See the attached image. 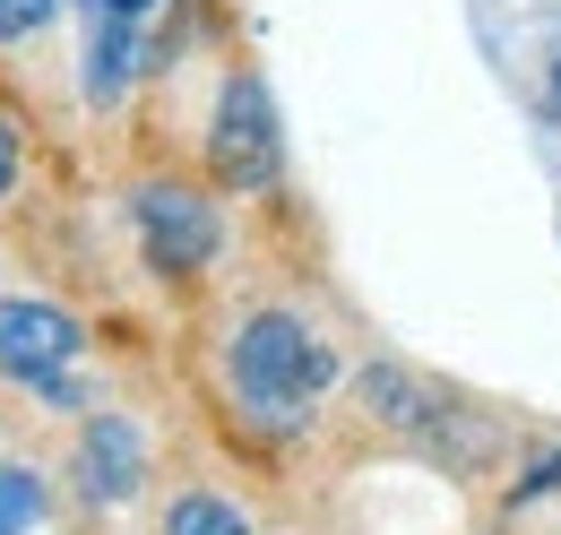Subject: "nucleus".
<instances>
[{"label":"nucleus","mask_w":561,"mask_h":535,"mask_svg":"<svg viewBox=\"0 0 561 535\" xmlns=\"http://www.w3.org/2000/svg\"><path fill=\"white\" fill-rule=\"evenodd\" d=\"M337 380H354L337 337L294 303H260L225 329V398H233V423L260 441H302Z\"/></svg>","instance_id":"1"},{"label":"nucleus","mask_w":561,"mask_h":535,"mask_svg":"<svg viewBox=\"0 0 561 535\" xmlns=\"http://www.w3.org/2000/svg\"><path fill=\"white\" fill-rule=\"evenodd\" d=\"M354 414L371 432L423 449V458H440L449 475H484L492 449H501V423H492L484 406H467L458 389H440L415 363H363L354 372Z\"/></svg>","instance_id":"2"},{"label":"nucleus","mask_w":561,"mask_h":535,"mask_svg":"<svg viewBox=\"0 0 561 535\" xmlns=\"http://www.w3.org/2000/svg\"><path fill=\"white\" fill-rule=\"evenodd\" d=\"M199 164H208V182L225 200H268L285 182V122H277V95H268L260 69H225L216 78Z\"/></svg>","instance_id":"3"},{"label":"nucleus","mask_w":561,"mask_h":535,"mask_svg":"<svg viewBox=\"0 0 561 535\" xmlns=\"http://www.w3.org/2000/svg\"><path fill=\"white\" fill-rule=\"evenodd\" d=\"M225 191L191 182V173H139L130 182V234H139V260L164 285H199L225 260Z\"/></svg>","instance_id":"4"},{"label":"nucleus","mask_w":561,"mask_h":535,"mask_svg":"<svg viewBox=\"0 0 561 535\" xmlns=\"http://www.w3.org/2000/svg\"><path fill=\"white\" fill-rule=\"evenodd\" d=\"M87 354V320L53 294H0V380L9 389H53L61 372H78Z\"/></svg>","instance_id":"5"},{"label":"nucleus","mask_w":561,"mask_h":535,"mask_svg":"<svg viewBox=\"0 0 561 535\" xmlns=\"http://www.w3.org/2000/svg\"><path fill=\"white\" fill-rule=\"evenodd\" d=\"M156 475V449H147L139 414H78L70 432V492L87 510H130Z\"/></svg>","instance_id":"6"},{"label":"nucleus","mask_w":561,"mask_h":535,"mask_svg":"<svg viewBox=\"0 0 561 535\" xmlns=\"http://www.w3.org/2000/svg\"><path fill=\"white\" fill-rule=\"evenodd\" d=\"M147 44H139V18H87V53H78V95L95 113H113L130 87L147 78Z\"/></svg>","instance_id":"7"},{"label":"nucleus","mask_w":561,"mask_h":535,"mask_svg":"<svg viewBox=\"0 0 561 535\" xmlns=\"http://www.w3.org/2000/svg\"><path fill=\"white\" fill-rule=\"evenodd\" d=\"M156 535H260V527H251V519H242L225 492H173Z\"/></svg>","instance_id":"8"},{"label":"nucleus","mask_w":561,"mask_h":535,"mask_svg":"<svg viewBox=\"0 0 561 535\" xmlns=\"http://www.w3.org/2000/svg\"><path fill=\"white\" fill-rule=\"evenodd\" d=\"M44 510H53V483H44L35 467H18V458H9V467H0V535H26Z\"/></svg>","instance_id":"9"},{"label":"nucleus","mask_w":561,"mask_h":535,"mask_svg":"<svg viewBox=\"0 0 561 535\" xmlns=\"http://www.w3.org/2000/svg\"><path fill=\"white\" fill-rule=\"evenodd\" d=\"M61 0H0V53H26L35 35H53Z\"/></svg>","instance_id":"10"},{"label":"nucleus","mask_w":561,"mask_h":535,"mask_svg":"<svg viewBox=\"0 0 561 535\" xmlns=\"http://www.w3.org/2000/svg\"><path fill=\"white\" fill-rule=\"evenodd\" d=\"M536 501H561V441H553V449H545L527 475H518L510 492H501V510H536Z\"/></svg>","instance_id":"11"},{"label":"nucleus","mask_w":561,"mask_h":535,"mask_svg":"<svg viewBox=\"0 0 561 535\" xmlns=\"http://www.w3.org/2000/svg\"><path fill=\"white\" fill-rule=\"evenodd\" d=\"M18 173H26V138H18V122L0 113V200L18 191Z\"/></svg>","instance_id":"12"},{"label":"nucleus","mask_w":561,"mask_h":535,"mask_svg":"<svg viewBox=\"0 0 561 535\" xmlns=\"http://www.w3.org/2000/svg\"><path fill=\"white\" fill-rule=\"evenodd\" d=\"M87 18H147V9H164V0H78Z\"/></svg>","instance_id":"13"},{"label":"nucleus","mask_w":561,"mask_h":535,"mask_svg":"<svg viewBox=\"0 0 561 535\" xmlns=\"http://www.w3.org/2000/svg\"><path fill=\"white\" fill-rule=\"evenodd\" d=\"M553 104H561V53H553Z\"/></svg>","instance_id":"14"}]
</instances>
